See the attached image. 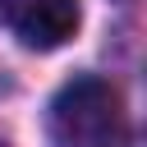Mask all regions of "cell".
Segmentation results:
<instances>
[{
  "mask_svg": "<svg viewBox=\"0 0 147 147\" xmlns=\"http://www.w3.org/2000/svg\"><path fill=\"white\" fill-rule=\"evenodd\" d=\"M0 147H5V142H0Z\"/></svg>",
  "mask_w": 147,
  "mask_h": 147,
  "instance_id": "3",
  "label": "cell"
},
{
  "mask_svg": "<svg viewBox=\"0 0 147 147\" xmlns=\"http://www.w3.org/2000/svg\"><path fill=\"white\" fill-rule=\"evenodd\" d=\"M14 37L32 51H55L78 28V0H5Z\"/></svg>",
  "mask_w": 147,
  "mask_h": 147,
  "instance_id": "2",
  "label": "cell"
},
{
  "mask_svg": "<svg viewBox=\"0 0 147 147\" xmlns=\"http://www.w3.org/2000/svg\"><path fill=\"white\" fill-rule=\"evenodd\" d=\"M51 142L55 147H119L124 106L106 78H74L51 101Z\"/></svg>",
  "mask_w": 147,
  "mask_h": 147,
  "instance_id": "1",
  "label": "cell"
}]
</instances>
